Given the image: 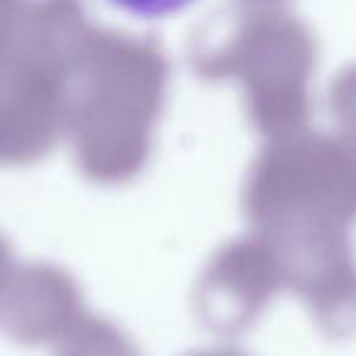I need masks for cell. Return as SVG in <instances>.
Wrapping results in <instances>:
<instances>
[{"label": "cell", "instance_id": "cell-1", "mask_svg": "<svg viewBox=\"0 0 356 356\" xmlns=\"http://www.w3.org/2000/svg\"><path fill=\"white\" fill-rule=\"evenodd\" d=\"M124 13H132L137 17H163L184 10L195 0H110Z\"/></svg>", "mask_w": 356, "mask_h": 356}]
</instances>
